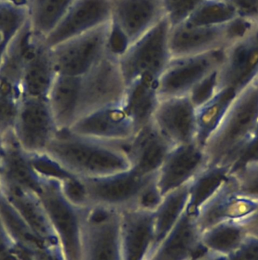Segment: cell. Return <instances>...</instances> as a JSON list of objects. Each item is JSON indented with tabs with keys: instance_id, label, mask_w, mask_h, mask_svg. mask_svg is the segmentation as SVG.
<instances>
[{
	"instance_id": "6da1fadb",
	"label": "cell",
	"mask_w": 258,
	"mask_h": 260,
	"mask_svg": "<svg viewBox=\"0 0 258 260\" xmlns=\"http://www.w3.org/2000/svg\"><path fill=\"white\" fill-rule=\"evenodd\" d=\"M67 171L80 177H100L131 169L121 145L58 129L45 152Z\"/></svg>"
},
{
	"instance_id": "7a4b0ae2",
	"label": "cell",
	"mask_w": 258,
	"mask_h": 260,
	"mask_svg": "<svg viewBox=\"0 0 258 260\" xmlns=\"http://www.w3.org/2000/svg\"><path fill=\"white\" fill-rule=\"evenodd\" d=\"M258 123V87L254 82L238 91L204 145L208 165L232 168Z\"/></svg>"
},
{
	"instance_id": "3957f363",
	"label": "cell",
	"mask_w": 258,
	"mask_h": 260,
	"mask_svg": "<svg viewBox=\"0 0 258 260\" xmlns=\"http://www.w3.org/2000/svg\"><path fill=\"white\" fill-rule=\"evenodd\" d=\"M38 195L66 260L82 259V235L87 207L76 206L62 192L61 182L41 177Z\"/></svg>"
},
{
	"instance_id": "277c9868",
	"label": "cell",
	"mask_w": 258,
	"mask_h": 260,
	"mask_svg": "<svg viewBox=\"0 0 258 260\" xmlns=\"http://www.w3.org/2000/svg\"><path fill=\"white\" fill-rule=\"evenodd\" d=\"M169 31L170 26L164 16L118 58L126 86L140 78L160 77L172 59Z\"/></svg>"
},
{
	"instance_id": "5b68a950",
	"label": "cell",
	"mask_w": 258,
	"mask_h": 260,
	"mask_svg": "<svg viewBox=\"0 0 258 260\" xmlns=\"http://www.w3.org/2000/svg\"><path fill=\"white\" fill-rule=\"evenodd\" d=\"M120 211L91 205L82 228V259L123 260L120 243Z\"/></svg>"
},
{
	"instance_id": "8992f818",
	"label": "cell",
	"mask_w": 258,
	"mask_h": 260,
	"mask_svg": "<svg viewBox=\"0 0 258 260\" xmlns=\"http://www.w3.org/2000/svg\"><path fill=\"white\" fill-rule=\"evenodd\" d=\"M126 89L118 58L106 51L89 72L80 76V118L99 108L122 103Z\"/></svg>"
},
{
	"instance_id": "52a82bcc",
	"label": "cell",
	"mask_w": 258,
	"mask_h": 260,
	"mask_svg": "<svg viewBox=\"0 0 258 260\" xmlns=\"http://www.w3.org/2000/svg\"><path fill=\"white\" fill-rule=\"evenodd\" d=\"M109 27L110 21L51 47L56 73L82 76L89 72L107 51Z\"/></svg>"
},
{
	"instance_id": "ba28073f",
	"label": "cell",
	"mask_w": 258,
	"mask_h": 260,
	"mask_svg": "<svg viewBox=\"0 0 258 260\" xmlns=\"http://www.w3.org/2000/svg\"><path fill=\"white\" fill-rule=\"evenodd\" d=\"M224 50L172 58L157 82L160 100L189 95L197 85L219 70Z\"/></svg>"
},
{
	"instance_id": "9c48e42d",
	"label": "cell",
	"mask_w": 258,
	"mask_h": 260,
	"mask_svg": "<svg viewBox=\"0 0 258 260\" xmlns=\"http://www.w3.org/2000/svg\"><path fill=\"white\" fill-rule=\"evenodd\" d=\"M58 127L47 99L22 97L14 125V137L30 154L45 152Z\"/></svg>"
},
{
	"instance_id": "30bf717a",
	"label": "cell",
	"mask_w": 258,
	"mask_h": 260,
	"mask_svg": "<svg viewBox=\"0 0 258 260\" xmlns=\"http://www.w3.org/2000/svg\"><path fill=\"white\" fill-rule=\"evenodd\" d=\"M156 176H142L129 169L100 177H82L89 205H100L121 211L135 207L142 189Z\"/></svg>"
},
{
	"instance_id": "8fae6325",
	"label": "cell",
	"mask_w": 258,
	"mask_h": 260,
	"mask_svg": "<svg viewBox=\"0 0 258 260\" xmlns=\"http://www.w3.org/2000/svg\"><path fill=\"white\" fill-rule=\"evenodd\" d=\"M258 75V23L249 33L224 48L216 75L218 88L236 91L253 82Z\"/></svg>"
},
{
	"instance_id": "7c38bea8",
	"label": "cell",
	"mask_w": 258,
	"mask_h": 260,
	"mask_svg": "<svg viewBox=\"0 0 258 260\" xmlns=\"http://www.w3.org/2000/svg\"><path fill=\"white\" fill-rule=\"evenodd\" d=\"M258 207V201L239 193L231 175L198 209L195 215L201 233L228 221H240L249 216Z\"/></svg>"
},
{
	"instance_id": "4fadbf2b",
	"label": "cell",
	"mask_w": 258,
	"mask_h": 260,
	"mask_svg": "<svg viewBox=\"0 0 258 260\" xmlns=\"http://www.w3.org/2000/svg\"><path fill=\"white\" fill-rule=\"evenodd\" d=\"M208 166L204 147L197 142L172 146L156 176L164 197L190 182Z\"/></svg>"
},
{
	"instance_id": "5bb4252c",
	"label": "cell",
	"mask_w": 258,
	"mask_h": 260,
	"mask_svg": "<svg viewBox=\"0 0 258 260\" xmlns=\"http://www.w3.org/2000/svg\"><path fill=\"white\" fill-rule=\"evenodd\" d=\"M67 129L79 136L117 145L127 142L135 133L134 123L122 103L95 110Z\"/></svg>"
},
{
	"instance_id": "9a60e30c",
	"label": "cell",
	"mask_w": 258,
	"mask_h": 260,
	"mask_svg": "<svg viewBox=\"0 0 258 260\" xmlns=\"http://www.w3.org/2000/svg\"><path fill=\"white\" fill-rule=\"evenodd\" d=\"M152 123L172 146L196 142V107L189 95L160 100Z\"/></svg>"
},
{
	"instance_id": "2e32d148",
	"label": "cell",
	"mask_w": 258,
	"mask_h": 260,
	"mask_svg": "<svg viewBox=\"0 0 258 260\" xmlns=\"http://www.w3.org/2000/svg\"><path fill=\"white\" fill-rule=\"evenodd\" d=\"M110 20L109 0H74L60 22L46 38V44L54 47Z\"/></svg>"
},
{
	"instance_id": "e0dca14e",
	"label": "cell",
	"mask_w": 258,
	"mask_h": 260,
	"mask_svg": "<svg viewBox=\"0 0 258 260\" xmlns=\"http://www.w3.org/2000/svg\"><path fill=\"white\" fill-rule=\"evenodd\" d=\"M120 232L123 260H148L155 237V212L137 207L120 211Z\"/></svg>"
},
{
	"instance_id": "ac0fdd59",
	"label": "cell",
	"mask_w": 258,
	"mask_h": 260,
	"mask_svg": "<svg viewBox=\"0 0 258 260\" xmlns=\"http://www.w3.org/2000/svg\"><path fill=\"white\" fill-rule=\"evenodd\" d=\"M131 169L142 176L157 175L172 145L151 122L122 144Z\"/></svg>"
},
{
	"instance_id": "d6986e66",
	"label": "cell",
	"mask_w": 258,
	"mask_h": 260,
	"mask_svg": "<svg viewBox=\"0 0 258 260\" xmlns=\"http://www.w3.org/2000/svg\"><path fill=\"white\" fill-rule=\"evenodd\" d=\"M111 22L129 40L137 41L164 17L163 0H109Z\"/></svg>"
},
{
	"instance_id": "ffe728a7",
	"label": "cell",
	"mask_w": 258,
	"mask_h": 260,
	"mask_svg": "<svg viewBox=\"0 0 258 260\" xmlns=\"http://www.w3.org/2000/svg\"><path fill=\"white\" fill-rule=\"evenodd\" d=\"M195 216L186 209L148 260H189L207 251Z\"/></svg>"
},
{
	"instance_id": "44dd1931",
	"label": "cell",
	"mask_w": 258,
	"mask_h": 260,
	"mask_svg": "<svg viewBox=\"0 0 258 260\" xmlns=\"http://www.w3.org/2000/svg\"><path fill=\"white\" fill-rule=\"evenodd\" d=\"M225 24L189 26L181 24L170 28L169 47L172 58L202 54L227 47Z\"/></svg>"
},
{
	"instance_id": "7402d4cb",
	"label": "cell",
	"mask_w": 258,
	"mask_h": 260,
	"mask_svg": "<svg viewBox=\"0 0 258 260\" xmlns=\"http://www.w3.org/2000/svg\"><path fill=\"white\" fill-rule=\"evenodd\" d=\"M0 192L40 239L47 244H59L48 215L36 192L10 185L0 186Z\"/></svg>"
},
{
	"instance_id": "603a6c76",
	"label": "cell",
	"mask_w": 258,
	"mask_h": 260,
	"mask_svg": "<svg viewBox=\"0 0 258 260\" xmlns=\"http://www.w3.org/2000/svg\"><path fill=\"white\" fill-rule=\"evenodd\" d=\"M41 177L32 165L31 156L20 146L13 133L3 137V164L0 186H19L38 193Z\"/></svg>"
},
{
	"instance_id": "cb8c5ba5",
	"label": "cell",
	"mask_w": 258,
	"mask_h": 260,
	"mask_svg": "<svg viewBox=\"0 0 258 260\" xmlns=\"http://www.w3.org/2000/svg\"><path fill=\"white\" fill-rule=\"evenodd\" d=\"M56 75L51 47L43 40L24 67L21 84V95L47 99Z\"/></svg>"
},
{
	"instance_id": "d4e9b609",
	"label": "cell",
	"mask_w": 258,
	"mask_h": 260,
	"mask_svg": "<svg viewBox=\"0 0 258 260\" xmlns=\"http://www.w3.org/2000/svg\"><path fill=\"white\" fill-rule=\"evenodd\" d=\"M80 76L56 75L47 102L58 129H69L79 118Z\"/></svg>"
},
{
	"instance_id": "484cf974",
	"label": "cell",
	"mask_w": 258,
	"mask_h": 260,
	"mask_svg": "<svg viewBox=\"0 0 258 260\" xmlns=\"http://www.w3.org/2000/svg\"><path fill=\"white\" fill-rule=\"evenodd\" d=\"M158 79L142 77L126 86L122 105L134 123L135 133L152 122L160 103Z\"/></svg>"
},
{
	"instance_id": "4316f807",
	"label": "cell",
	"mask_w": 258,
	"mask_h": 260,
	"mask_svg": "<svg viewBox=\"0 0 258 260\" xmlns=\"http://www.w3.org/2000/svg\"><path fill=\"white\" fill-rule=\"evenodd\" d=\"M248 236L241 220L228 221L203 232L201 241L206 250L227 257L234 253Z\"/></svg>"
},
{
	"instance_id": "83f0119b",
	"label": "cell",
	"mask_w": 258,
	"mask_h": 260,
	"mask_svg": "<svg viewBox=\"0 0 258 260\" xmlns=\"http://www.w3.org/2000/svg\"><path fill=\"white\" fill-rule=\"evenodd\" d=\"M237 92L233 88L220 87L209 100L196 108V142L201 146L204 147Z\"/></svg>"
},
{
	"instance_id": "f1b7e54d",
	"label": "cell",
	"mask_w": 258,
	"mask_h": 260,
	"mask_svg": "<svg viewBox=\"0 0 258 260\" xmlns=\"http://www.w3.org/2000/svg\"><path fill=\"white\" fill-rule=\"evenodd\" d=\"M74 0H27L28 21L33 31L46 39L60 22Z\"/></svg>"
},
{
	"instance_id": "f546056e",
	"label": "cell",
	"mask_w": 258,
	"mask_h": 260,
	"mask_svg": "<svg viewBox=\"0 0 258 260\" xmlns=\"http://www.w3.org/2000/svg\"><path fill=\"white\" fill-rule=\"evenodd\" d=\"M189 198V184L172 191L163 197L161 203L155 211V237L151 253L164 239L186 211Z\"/></svg>"
},
{
	"instance_id": "4dcf8cb0",
	"label": "cell",
	"mask_w": 258,
	"mask_h": 260,
	"mask_svg": "<svg viewBox=\"0 0 258 260\" xmlns=\"http://www.w3.org/2000/svg\"><path fill=\"white\" fill-rule=\"evenodd\" d=\"M230 174V170L225 167L208 165L204 168L189 184L188 212L195 216L199 208L217 190Z\"/></svg>"
},
{
	"instance_id": "1f68e13d",
	"label": "cell",
	"mask_w": 258,
	"mask_h": 260,
	"mask_svg": "<svg viewBox=\"0 0 258 260\" xmlns=\"http://www.w3.org/2000/svg\"><path fill=\"white\" fill-rule=\"evenodd\" d=\"M237 16L234 8L227 2L205 0L183 24L189 26L223 25Z\"/></svg>"
},
{
	"instance_id": "d6a6232c",
	"label": "cell",
	"mask_w": 258,
	"mask_h": 260,
	"mask_svg": "<svg viewBox=\"0 0 258 260\" xmlns=\"http://www.w3.org/2000/svg\"><path fill=\"white\" fill-rule=\"evenodd\" d=\"M230 175L239 193L258 201V159L245 162Z\"/></svg>"
},
{
	"instance_id": "836d02e7",
	"label": "cell",
	"mask_w": 258,
	"mask_h": 260,
	"mask_svg": "<svg viewBox=\"0 0 258 260\" xmlns=\"http://www.w3.org/2000/svg\"><path fill=\"white\" fill-rule=\"evenodd\" d=\"M28 20L27 7L11 1H0V30L14 37Z\"/></svg>"
},
{
	"instance_id": "e575fe53",
	"label": "cell",
	"mask_w": 258,
	"mask_h": 260,
	"mask_svg": "<svg viewBox=\"0 0 258 260\" xmlns=\"http://www.w3.org/2000/svg\"><path fill=\"white\" fill-rule=\"evenodd\" d=\"M205 0H163L164 16L170 28L186 22Z\"/></svg>"
},
{
	"instance_id": "d590c367",
	"label": "cell",
	"mask_w": 258,
	"mask_h": 260,
	"mask_svg": "<svg viewBox=\"0 0 258 260\" xmlns=\"http://www.w3.org/2000/svg\"><path fill=\"white\" fill-rule=\"evenodd\" d=\"M21 99L0 91V136L12 133Z\"/></svg>"
},
{
	"instance_id": "8d00e7d4",
	"label": "cell",
	"mask_w": 258,
	"mask_h": 260,
	"mask_svg": "<svg viewBox=\"0 0 258 260\" xmlns=\"http://www.w3.org/2000/svg\"><path fill=\"white\" fill-rule=\"evenodd\" d=\"M163 199V196L162 195L161 192L157 186L155 177L142 189L138 198H137L135 207L155 212L156 209L161 203Z\"/></svg>"
},
{
	"instance_id": "74e56055",
	"label": "cell",
	"mask_w": 258,
	"mask_h": 260,
	"mask_svg": "<svg viewBox=\"0 0 258 260\" xmlns=\"http://www.w3.org/2000/svg\"><path fill=\"white\" fill-rule=\"evenodd\" d=\"M0 260H22L21 251L0 215Z\"/></svg>"
},
{
	"instance_id": "f35d334b",
	"label": "cell",
	"mask_w": 258,
	"mask_h": 260,
	"mask_svg": "<svg viewBox=\"0 0 258 260\" xmlns=\"http://www.w3.org/2000/svg\"><path fill=\"white\" fill-rule=\"evenodd\" d=\"M22 260H66L60 246L47 244L27 253H23Z\"/></svg>"
},
{
	"instance_id": "ab89813d",
	"label": "cell",
	"mask_w": 258,
	"mask_h": 260,
	"mask_svg": "<svg viewBox=\"0 0 258 260\" xmlns=\"http://www.w3.org/2000/svg\"><path fill=\"white\" fill-rule=\"evenodd\" d=\"M224 260H258V237L248 235L242 245Z\"/></svg>"
},
{
	"instance_id": "60d3db41",
	"label": "cell",
	"mask_w": 258,
	"mask_h": 260,
	"mask_svg": "<svg viewBox=\"0 0 258 260\" xmlns=\"http://www.w3.org/2000/svg\"><path fill=\"white\" fill-rule=\"evenodd\" d=\"M231 5L238 16L258 23V0H224Z\"/></svg>"
},
{
	"instance_id": "b9f144b4",
	"label": "cell",
	"mask_w": 258,
	"mask_h": 260,
	"mask_svg": "<svg viewBox=\"0 0 258 260\" xmlns=\"http://www.w3.org/2000/svg\"><path fill=\"white\" fill-rule=\"evenodd\" d=\"M245 226L248 235L258 237V207L252 214L241 220Z\"/></svg>"
},
{
	"instance_id": "7bdbcfd3",
	"label": "cell",
	"mask_w": 258,
	"mask_h": 260,
	"mask_svg": "<svg viewBox=\"0 0 258 260\" xmlns=\"http://www.w3.org/2000/svg\"><path fill=\"white\" fill-rule=\"evenodd\" d=\"M12 38L13 37L9 36L0 30V67H1L2 62H3L5 54H6L8 45Z\"/></svg>"
},
{
	"instance_id": "ee69618b",
	"label": "cell",
	"mask_w": 258,
	"mask_h": 260,
	"mask_svg": "<svg viewBox=\"0 0 258 260\" xmlns=\"http://www.w3.org/2000/svg\"><path fill=\"white\" fill-rule=\"evenodd\" d=\"M224 259H225L224 256H219L207 250L204 253L189 260H224Z\"/></svg>"
},
{
	"instance_id": "f6af8a7d",
	"label": "cell",
	"mask_w": 258,
	"mask_h": 260,
	"mask_svg": "<svg viewBox=\"0 0 258 260\" xmlns=\"http://www.w3.org/2000/svg\"><path fill=\"white\" fill-rule=\"evenodd\" d=\"M3 137L0 136V180H1L2 164H3Z\"/></svg>"
},
{
	"instance_id": "bcb514c9",
	"label": "cell",
	"mask_w": 258,
	"mask_h": 260,
	"mask_svg": "<svg viewBox=\"0 0 258 260\" xmlns=\"http://www.w3.org/2000/svg\"><path fill=\"white\" fill-rule=\"evenodd\" d=\"M0 1H11L15 4L19 5V6H26V4H27V0H0Z\"/></svg>"
}]
</instances>
